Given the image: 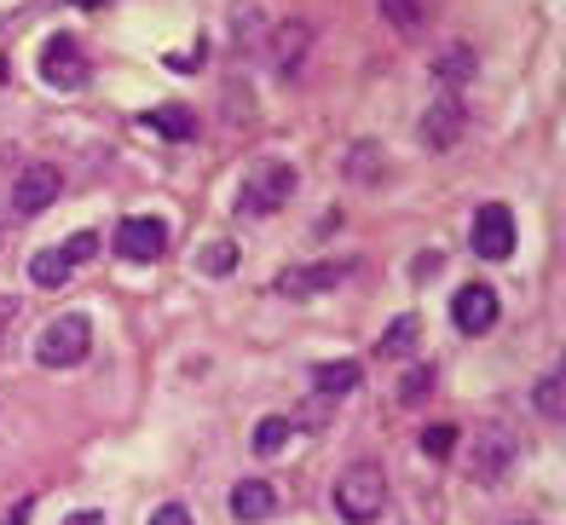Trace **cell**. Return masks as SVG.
<instances>
[{
	"mask_svg": "<svg viewBox=\"0 0 566 525\" xmlns=\"http://www.w3.org/2000/svg\"><path fill=\"white\" fill-rule=\"evenodd\" d=\"M295 186H301V174L290 162H261V168L243 179V191H238V214L266 220V214H277V208L295 197Z\"/></svg>",
	"mask_w": 566,
	"mask_h": 525,
	"instance_id": "3957f363",
	"label": "cell"
},
{
	"mask_svg": "<svg viewBox=\"0 0 566 525\" xmlns=\"http://www.w3.org/2000/svg\"><path fill=\"white\" fill-rule=\"evenodd\" d=\"M462 127H469V111H462V93H440L428 104V116H422V145L428 150H451L457 139H462Z\"/></svg>",
	"mask_w": 566,
	"mask_h": 525,
	"instance_id": "9c48e42d",
	"label": "cell"
},
{
	"mask_svg": "<svg viewBox=\"0 0 566 525\" xmlns=\"http://www.w3.org/2000/svg\"><path fill=\"white\" fill-rule=\"evenodd\" d=\"M358 376H365V370H358L353 358H329V364L313 370V392H318V399H347V392L358 387Z\"/></svg>",
	"mask_w": 566,
	"mask_h": 525,
	"instance_id": "5bb4252c",
	"label": "cell"
},
{
	"mask_svg": "<svg viewBox=\"0 0 566 525\" xmlns=\"http://www.w3.org/2000/svg\"><path fill=\"white\" fill-rule=\"evenodd\" d=\"M514 462H521V444H514V433H503V428H480V433H474L469 474H474L480 485H503Z\"/></svg>",
	"mask_w": 566,
	"mask_h": 525,
	"instance_id": "8992f818",
	"label": "cell"
},
{
	"mask_svg": "<svg viewBox=\"0 0 566 525\" xmlns=\"http://www.w3.org/2000/svg\"><path fill=\"white\" fill-rule=\"evenodd\" d=\"M202 64V41L197 46H186V52H168V70H179V75H191Z\"/></svg>",
	"mask_w": 566,
	"mask_h": 525,
	"instance_id": "484cf974",
	"label": "cell"
},
{
	"mask_svg": "<svg viewBox=\"0 0 566 525\" xmlns=\"http://www.w3.org/2000/svg\"><path fill=\"white\" fill-rule=\"evenodd\" d=\"M41 82L46 87H59V93H75V87H87L93 82V64H87V52L75 35H53L41 46Z\"/></svg>",
	"mask_w": 566,
	"mask_h": 525,
	"instance_id": "277c9868",
	"label": "cell"
},
{
	"mask_svg": "<svg viewBox=\"0 0 566 525\" xmlns=\"http://www.w3.org/2000/svg\"><path fill=\"white\" fill-rule=\"evenodd\" d=\"M410 347H417V318H394L388 335L376 340V353H381V358H405Z\"/></svg>",
	"mask_w": 566,
	"mask_h": 525,
	"instance_id": "d6986e66",
	"label": "cell"
},
{
	"mask_svg": "<svg viewBox=\"0 0 566 525\" xmlns=\"http://www.w3.org/2000/svg\"><path fill=\"white\" fill-rule=\"evenodd\" d=\"M145 134H163V139H191L197 134V116L186 111V104H157V111L139 116Z\"/></svg>",
	"mask_w": 566,
	"mask_h": 525,
	"instance_id": "9a60e30c",
	"label": "cell"
},
{
	"mask_svg": "<svg viewBox=\"0 0 566 525\" xmlns=\"http://www.w3.org/2000/svg\"><path fill=\"white\" fill-rule=\"evenodd\" d=\"M381 18L394 23L399 35H422V18H428V0H376Z\"/></svg>",
	"mask_w": 566,
	"mask_h": 525,
	"instance_id": "ac0fdd59",
	"label": "cell"
},
{
	"mask_svg": "<svg viewBox=\"0 0 566 525\" xmlns=\"http://www.w3.org/2000/svg\"><path fill=\"white\" fill-rule=\"evenodd\" d=\"M87 353H93V324L82 312H64V318L41 324L35 335V364H46V370H75Z\"/></svg>",
	"mask_w": 566,
	"mask_h": 525,
	"instance_id": "7a4b0ae2",
	"label": "cell"
},
{
	"mask_svg": "<svg viewBox=\"0 0 566 525\" xmlns=\"http://www.w3.org/2000/svg\"><path fill=\"white\" fill-rule=\"evenodd\" d=\"M451 451H457V428L440 422V428H428V433H422V456H451Z\"/></svg>",
	"mask_w": 566,
	"mask_h": 525,
	"instance_id": "cb8c5ba5",
	"label": "cell"
},
{
	"mask_svg": "<svg viewBox=\"0 0 566 525\" xmlns=\"http://www.w3.org/2000/svg\"><path fill=\"white\" fill-rule=\"evenodd\" d=\"M64 254L75 260V266H82V260H93V254H98V238H93V231H75V238L64 243Z\"/></svg>",
	"mask_w": 566,
	"mask_h": 525,
	"instance_id": "d4e9b609",
	"label": "cell"
},
{
	"mask_svg": "<svg viewBox=\"0 0 566 525\" xmlns=\"http://www.w3.org/2000/svg\"><path fill=\"white\" fill-rule=\"evenodd\" d=\"M145 525H191V514H186V508H179V503H163V508H157V514H150Z\"/></svg>",
	"mask_w": 566,
	"mask_h": 525,
	"instance_id": "4316f807",
	"label": "cell"
},
{
	"mask_svg": "<svg viewBox=\"0 0 566 525\" xmlns=\"http://www.w3.org/2000/svg\"><path fill=\"white\" fill-rule=\"evenodd\" d=\"M451 324L462 335H485V329L497 324V288H485V283L457 288V295H451Z\"/></svg>",
	"mask_w": 566,
	"mask_h": 525,
	"instance_id": "30bf717a",
	"label": "cell"
},
{
	"mask_svg": "<svg viewBox=\"0 0 566 525\" xmlns=\"http://www.w3.org/2000/svg\"><path fill=\"white\" fill-rule=\"evenodd\" d=\"M64 525H105V514H93V508H82V514H70Z\"/></svg>",
	"mask_w": 566,
	"mask_h": 525,
	"instance_id": "83f0119b",
	"label": "cell"
},
{
	"mask_svg": "<svg viewBox=\"0 0 566 525\" xmlns=\"http://www.w3.org/2000/svg\"><path fill=\"white\" fill-rule=\"evenodd\" d=\"M469 70H474V52H469V46H451L446 59H440V82H446V93H457V82H462Z\"/></svg>",
	"mask_w": 566,
	"mask_h": 525,
	"instance_id": "44dd1931",
	"label": "cell"
},
{
	"mask_svg": "<svg viewBox=\"0 0 566 525\" xmlns=\"http://www.w3.org/2000/svg\"><path fill=\"white\" fill-rule=\"evenodd\" d=\"M75 7H111V0H75Z\"/></svg>",
	"mask_w": 566,
	"mask_h": 525,
	"instance_id": "f1b7e54d",
	"label": "cell"
},
{
	"mask_svg": "<svg viewBox=\"0 0 566 525\" xmlns=\"http://www.w3.org/2000/svg\"><path fill=\"white\" fill-rule=\"evenodd\" d=\"M0 318H7V306H0Z\"/></svg>",
	"mask_w": 566,
	"mask_h": 525,
	"instance_id": "f546056e",
	"label": "cell"
},
{
	"mask_svg": "<svg viewBox=\"0 0 566 525\" xmlns=\"http://www.w3.org/2000/svg\"><path fill=\"white\" fill-rule=\"evenodd\" d=\"M231 266H238V249H231L226 238H214V243H202V249H197V272H209V277H226Z\"/></svg>",
	"mask_w": 566,
	"mask_h": 525,
	"instance_id": "ffe728a7",
	"label": "cell"
},
{
	"mask_svg": "<svg viewBox=\"0 0 566 525\" xmlns=\"http://www.w3.org/2000/svg\"><path fill=\"white\" fill-rule=\"evenodd\" d=\"M537 410H544L549 422H560V416H566V405H560V376H544V381H537Z\"/></svg>",
	"mask_w": 566,
	"mask_h": 525,
	"instance_id": "603a6c76",
	"label": "cell"
},
{
	"mask_svg": "<svg viewBox=\"0 0 566 525\" xmlns=\"http://www.w3.org/2000/svg\"><path fill=\"white\" fill-rule=\"evenodd\" d=\"M59 191H64V174H59L53 162H23L18 179H12V214H18V220L46 214V208L59 202Z\"/></svg>",
	"mask_w": 566,
	"mask_h": 525,
	"instance_id": "5b68a950",
	"label": "cell"
},
{
	"mask_svg": "<svg viewBox=\"0 0 566 525\" xmlns=\"http://www.w3.org/2000/svg\"><path fill=\"white\" fill-rule=\"evenodd\" d=\"M469 238H474V254L480 260H509V249H514V214H509V202H480Z\"/></svg>",
	"mask_w": 566,
	"mask_h": 525,
	"instance_id": "ba28073f",
	"label": "cell"
},
{
	"mask_svg": "<svg viewBox=\"0 0 566 525\" xmlns=\"http://www.w3.org/2000/svg\"><path fill=\"white\" fill-rule=\"evenodd\" d=\"M381 508H388V474L376 462H353L336 480V514L347 525H370V519H381Z\"/></svg>",
	"mask_w": 566,
	"mask_h": 525,
	"instance_id": "6da1fadb",
	"label": "cell"
},
{
	"mask_svg": "<svg viewBox=\"0 0 566 525\" xmlns=\"http://www.w3.org/2000/svg\"><path fill=\"white\" fill-rule=\"evenodd\" d=\"M116 254H122V260H134V266H150V260H163V254H168V220H157V214L122 220V225H116Z\"/></svg>",
	"mask_w": 566,
	"mask_h": 525,
	"instance_id": "52a82bcc",
	"label": "cell"
},
{
	"mask_svg": "<svg viewBox=\"0 0 566 525\" xmlns=\"http://www.w3.org/2000/svg\"><path fill=\"white\" fill-rule=\"evenodd\" d=\"M277 514V491L266 480H238L231 485V519H243V525H261Z\"/></svg>",
	"mask_w": 566,
	"mask_h": 525,
	"instance_id": "4fadbf2b",
	"label": "cell"
},
{
	"mask_svg": "<svg viewBox=\"0 0 566 525\" xmlns=\"http://www.w3.org/2000/svg\"><path fill=\"white\" fill-rule=\"evenodd\" d=\"M433 392V370L428 364H417V370H405V381H399V405H422Z\"/></svg>",
	"mask_w": 566,
	"mask_h": 525,
	"instance_id": "7402d4cb",
	"label": "cell"
},
{
	"mask_svg": "<svg viewBox=\"0 0 566 525\" xmlns=\"http://www.w3.org/2000/svg\"><path fill=\"white\" fill-rule=\"evenodd\" d=\"M295 433V416H261L254 422V456H277Z\"/></svg>",
	"mask_w": 566,
	"mask_h": 525,
	"instance_id": "e0dca14e",
	"label": "cell"
},
{
	"mask_svg": "<svg viewBox=\"0 0 566 525\" xmlns=\"http://www.w3.org/2000/svg\"><path fill=\"white\" fill-rule=\"evenodd\" d=\"M347 277V266H295V272H283L277 283H272V295H290V301H306V295H324V288H336Z\"/></svg>",
	"mask_w": 566,
	"mask_h": 525,
	"instance_id": "8fae6325",
	"label": "cell"
},
{
	"mask_svg": "<svg viewBox=\"0 0 566 525\" xmlns=\"http://www.w3.org/2000/svg\"><path fill=\"white\" fill-rule=\"evenodd\" d=\"M306 41H313V30H306L301 18L277 23L272 41H266V59H272V70H277V75H295V70H301V52H306Z\"/></svg>",
	"mask_w": 566,
	"mask_h": 525,
	"instance_id": "7c38bea8",
	"label": "cell"
},
{
	"mask_svg": "<svg viewBox=\"0 0 566 525\" xmlns=\"http://www.w3.org/2000/svg\"><path fill=\"white\" fill-rule=\"evenodd\" d=\"M70 272H75V260L64 254V243H59V249H41V254L30 260V277H35L41 288H64Z\"/></svg>",
	"mask_w": 566,
	"mask_h": 525,
	"instance_id": "2e32d148",
	"label": "cell"
}]
</instances>
